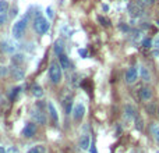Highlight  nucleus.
<instances>
[{
	"instance_id": "26",
	"label": "nucleus",
	"mask_w": 159,
	"mask_h": 153,
	"mask_svg": "<svg viewBox=\"0 0 159 153\" xmlns=\"http://www.w3.org/2000/svg\"><path fill=\"white\" fill-rule=\"evenodd\" d=\"M98 20L101 21V23H102V25H105V26H108V25H110V21H108L106 20V18H103V17H98Z\"/></svg>"
},
{
	"instance_id": "10",
	"label": "nucleus",
	"mask_w": 159,
	"mask_h": 153,
	"mask_svg": "<svg viewBox=\"0 0 159 153\" xmlns=\"http://www.w3.org/2000/svg\"><path fill=\"white\" fill-rule=\"evenodd\" d=\"M138 78V71H137L136 67H131V68L127 70L126 72V82L127 84H134Z\"/></svg>"
},
{
	"instance_id": "15",
	"label": "nucleus",
	"mask_w": 159,
	"mask_h": 153,
	"mask_svg": "<svg viewBox=\"0 0 159 153\" xmlns=\"http://www.w3.org/2000/svg\"><path fill=\"white\" fill-rule=\"evenodd\" d=\"M124 111H126L127 120H134V118L137 117V111H136V109H134V106H131V104H126Z\"/></svg>"
},
{
	"instance_id": "30",
	"label": "nucleus",
	"mask_w": 159,
	"mask_h": 153,
	"mask_svg": "<svg viewBox=\"0 0 159 153\" xmlns=\"http://www.w3.org/2000/svg\"><path fill=\"white\" fill-rule=\"evenodd\" d=\"M7 72H9V68L3 67V65H0V75H6Z\"/></svg>"
},
{
	"instance_id": "18",
	"label": "nucleus",
	"mask_w": 159,
	"mask_h": 153,
	"mask_svg": "<svg viewBox=\"0 0 159 153\" xmlns=\"http://www.w3.org/2000/svg\"><path fill=\"white\" fill-rule=\"evenodd\" d=\"M24 54H18V53H17V54H13V57H11V63H13V65H20V64H23L24 63Z\"/></svg>"
},
{
	"instance_id": "17",
	"label": "nucleus",
	"mask_w": 159,
	"mask_h": 153,
	"mask_svg": "<svg viewBox=\"0 0 159 153\" xmlns=\"http://www.w3.org/2000/svg\"><path fill=\"white\" fill-rule=\"evenodd\" d=\"M59 59H60V65H62V68H64V70L70 68V59L64 54V53L59 56Z\"/></svg>"
},
{
	"instance_id": "24",
	"label": "nucleus",
	"mask_w": 159,
	"mask_h": 153,
	"mask_svg": "<svg viewBox=\"0 0 159 153\" xmlns=\"http://www.w3.org/2000/svg\"><path fill=\"white\" fill-rule=\"evenodd\" d=\"M151 130H152V135L156 139V142H159V125H152Z\"/></svg>"
},
{
	"instance_id": "19",
	"label": "nucleus",
	"mask_w": 159,
	"mask_h": 153,
	"mask_svg": "<svg viewBox=\"0 0 159 153\" xmlns=\"http://www.w3.org/2000/svg\"><path fill=\"white\" fill-rule=\"evenodd\" d=\"M26 153H46V148L43 146V145H35Z\"/></svg>"
},
{
	"instance_id": "3",
	"label": "nucleus",
	"mask_w": 159,
	"mask_h": 153,
	"mask_svg": "<svg viewBox=\"0 0 159 153\" xmlns=\"http://www.w3.org/2000/svg\"><path fill=\"white\" fill-rule=\"evenodd\" d=\"M49 78L55 85L60 84V81H62V65H59L57 63H52V64H50Z\"/></svg>"
},
{
	"instance_id": "5",
	"label": "nucleus",
	"mask_w": 159,
	"mask_h": 153,
	"mask_svg": "<svg viewBox=\"0 0 159 153\" xmlns=\"http://www.w3.org/2000/svg\"><path fill=\"white\" fill-rule=\"evenodd\" d=\"M31 117H32V120L38 124H42V125L46 124V117H45L42 109H37V107L31 109Z\"/></svg>"
},
{
	"instance_id": "7",
	"label": "nucleus",
	"mask_w": 159,
	"mask_h": 153,
	"mask_svg": "<svg viewBox=\"0 0 159 153\" xmlns=\"http://www.w3.org/2000/svg\"><path fill=\"white\" fill-rule=\"evenodd\" d=\"M85 114V106L83 103H77L73 107V118L76 121H81Z\"/></svg>"
},
{
	"instance_id": "35",
	"label": "nucleus",
	"mask_w": 159,
	"mask_h": 153,
	"mask_svg": "<svg viewBox=\"0 0 159 153\" xmlns=\"http://www.w3.org/2000/svg\"><path fill=\"white\" fill-rule=\"evenodd\" d=\"M158 114H159V107H158Z\"/></svg>"
},
{
	"instance_id": "13",
	"label": "nucleus",
	"mask_w": 159,
	"mask_h": 153,
	"mask_svg": "<svg viewBox=\"0 0 159 153\" xmlns=\"http://www.w3.org/2000/svg\"><path fill=\"white\" fill-rule=\"evenodd\" d=\"M53 52H55L56 56L63 54V52H64V40L63 39H57L56 42H55V45H53Z\"/></svg>"
},
{
	"instance_id": "8",
	"label": "nucleus",
	"mask_w": 159,
	"mask_h": 153,
	"mask_svg": "<svg viewBox=\"0 0 159 153\" xmlns=\"http://www.w3.org/2000/svg\"><path fill=\"white\" fill-rule=\"evenodd\" d=\"M10 75L13 77V79L20 81V79H23L24 77H25V71L21 68L20 65H13L10 68Z\"/></svg>"
},
{
	"instance_id": "2",
	"label": "nucleus",
	"mask_w": 159,
	"mask_h": 153,
	"mask_svg": "<svg viewBox=\"0 0 159 153\" xmlns=\"http://www.w3.org/2000/svg\"><path fill=\"white\" fill-rule=\"evenodd\" d=\"M34 30L38 35H43L49 31V21L42 16H37V18L34 20Z\"/></svg>"
},
{
	"instance_id": "12",
	"label": "nucleus",
	"mask_w": 159,
	"mask_h": 153,
	"mask_svg": "<svg viewBox=\"0 0 159 153\" xmlns=\"http://www.w3.org/2000/svg\"><path fill=\"white\" fill-rule=\"evenodd\" d=\"M80 148L83 150H87L91 148V137L88 134H84L83 137H81V139H80Z\"/></svg>"
},
{
	"instance_id": "1",
	"label": "nucleus",
	"mask_w": 159,
	"mask_h": 153,
	"mask_svg": "<svg viewBox=\"0 0 159 153\" xmlns=\"http://www.w3.org/2000/svg\"><path fill=\"white\" fill-rule=\"evenodd\" d=\"M28 20H30V17L26 14V16L21 17L20 20H17L16 24L13 25V36L16 39L23 38L24 32H25V30H26V25H28Z\"/></svg>"
},
{
	"instance_id": "21",
	"label": "nucleus",
	"mask_w": 159,
	"mask_h": 153,
	"mask_svg": "<svg viewBox=\"0 0 159 153\" xmlns=\"http://www.w3.org/2000/svg\"><path fill=\"white\" fill-rule=\"evenodd\" d=\"M32 95L35 98H42L43 96V89L41 88L39 85H34L32 86Z\"/></svg>"
},
{
	"instance_id": "36",
	"label": "nucleus",
	"mask_w": 159,
	"mask_h": 153,
	"mask_svg": "<svg viewBox=\"0 0 159 153\" xmlns=\"http://www.w3.org/2000/svg\"><path fill=\"white\" fill-rule=\"evenodd\" d=\"M156 24H158V25H159V21H158V23H156Z\"/></svg>"
},
{
	"instance_id": "6",
	"label": "nucleus",
	"mask_w": 159,
	"mask_h": 153,
	"mask_svg": "<svg viewBox=\"0 0 159 153\" xmlns=\"http://www.w3.org/2000/svg\"><path fill=\"white\" fill-rule=\"evenodd\" d=\"M144 13V6L141 3H131L129 4V14L131 17H140Z\"/></svg>"
},
{
	"instance_id": "27",
	"label": "nucleus",
	"mask_w": 159,
	"mask_h": 153,
	"mask_svg": "<svg viewBox=\"0 0 159 153\" xmlns=\"http://www.w3.org/2000/svg\"><path fill=\"white\" fill-rule=\"evenodd\" d=\"M7 153H20V150L17 149L16 146H10L9 149H7Z\"/></svg>"
},
{
	"instance_id": "23",
	"label": "nucleus",
	"mask_w": 159,
	"mask_h": 153,
	"mask_svg": "<svg viewBox=\"0 0 159 153\" xmlns=\"http://www.w3.org/2000/svg\"><path fill=\"white\" fill-rule=\"evenodd\" d=\"M134 121H136V128L138 131H143V128H144V121H143V118L140 117L138 114H137V117L134 118Z\"/></svg>"
},
{
	"instance_id": "9",
	"label": "nucleus",
	"mask_w": 159,
	"mask_h": 153,
	"mask_svg": "<svg viewBox=\"0 0 159 153\" xmlns=\"http://www.w3.org/2000/svg\"><path fill=\"white\" fill-rule=\"evenodd\" d=\"M37 134V124H34V123H28L24 127L23 130V135L25 138H32L34 135Z\"/></svg>"
},
{
	"instance_id": "11",
	"label": "nucleus",
	"mask_w": 159,
	"mask_h": 153,
	"mask_svg": "<svg viewBox=\"0 0 159 153\" xmlns=\"http://www.w3.org/2000/svg\"><path fill=\"white\" fill-rule=\"evenodd\" d=\"M140 99L144 102H148L152 99V91L149 88H147V86H144V88L140 89Z\"/></svg>"
},
{
	"instance_id": "16",
	"label": "nucleus",
	"mask_w": 159,
	"mask_h": 153,
	"mask_svg": "<svg viewBox=\"0 0 159 153\" xmlns=\"http://www.w3.org/2000/svg\"><path fill=\"white\" fill-rule=\"evenodd\" d=\"M3 50L6 53H10V54H14V52H16V45H14L13 42H4L3 43Z\"/></svg>"
},
{
	"instance_id": "20",
	"label": "nucleus",
	"mask_w": 159,
	"mask_h": 153,
	"mask_svg": "<svg viewBox=\"0 0 159 153\" xmlns=\"http://www.w3.org/2000/svg\"><path fill=\"white\" fill-rule=\"evenodd\" d=\"M140 74H141V78H143L145 82L151 81V74H149L148 68H145V67H141V68H140Z\"/></svg>"
},
{
	"instance_id": "33",
	"label": "nucleus",
	"mask_w": 159,
	"mask_h": 153,
	"mask_svg": "<svg viewBox=\"0 0 159 153\" xmlns=\"http://www.w3.org/2000/svg\"><path fill=\"white\" fill-rule=\"evenodd\" d=\"M0 153H7V150L4 148H0Z\"/></svg>"
},
{
	"instance_id": "14",
	"label": "nucleus",
	"mask_w": 159,
	"mask_h": 153,
	"mask_svg": "<svg viewBox=\"0 0 159 153\" xmlns=\"http://www.w3.org/2000/svg\"><path fill=\"white\" fill-rule=\"evenodd\" d=\"M48 110H49V113H50V117H52L53 123L55 124L59 123V114H57V110H56V107H55V104H53L52 102L48 103Z\"/></svg>"
},
{
	"instance_id": "4",
	"label": "nucleus",
	"mask_w": 159,
	"mask_h": 153,
	"mask_svg": "<svg viewBox=\"0 0 159 153\" xmlns=\"http://www.w3.org/2000/svg\"><path fill=\"white\" fill-rule=\"evenodd\" d=\"M62 104H63V109L64 111H66L67 114L70 113H73V96H71V93L67 91H64L63 93H62Z\"/></svg>"
},
{
	"instance_id": "22",
	"label": "nucleus",
	"mask_w": 159,
	"mask_h": 153,
	"mask_svg": "<svg viewBox=\"0 0 159 153\" xmlns=\"http://www.w3.org/2000/svg\"><path fill=\"white\" fill-rule=\"evenodd\" d=\"M7 11H9V2L0 0V14H6Z\"/></svg>"
},
{
	"instance_id": "29",
	"label": "nucleus",
	"mask_w": 159,
	"mask_h": 153,
	"mask_svg": "<svg viewBox=\"0 0 159 153\" xmlns=\"http://www.w3.org/2000/svg\"><path fill=\"white\" fill-rule=\"evenodd\" d=\"M46 11H48V17H49V18H53V16H55V11L52 10V7H48Z\"/></svg>"
},
{
	"instance_id": "31",
	"label": "nucleus",
	"mask_w": 159,
	"mask_h": 153,
	"mask_svg": "<svg viewBox=\"0 0 159 153\" xmlns=\"http://www.w3.org/2000/svg\"><path fill=\"white\" fill-rule=\"evenodd\" d=\"M6 21V14H0V24H3Z\"/></svg>"
},
{
	"instance_id": "32",
	"label": "nucleus",
	"mask_w": 159,
	"mask_h": 153,
	"mask_svg": "<svg viewBox=\"0 0 159 153\" xmlns=\"http://www.w3.org/2000/svg\"><path fill=\"white\" fill-rule=\"evenodd\" d=\"M80 54L83 56V57H85V56H87V52H85V50H80Z\"/></svg>"
},
{
	"instance_id": "34",
	"label": "nucleus",
	"mask_w": 159,
	"mask_h": 153,
	"mask_svg": "<svg viewBox=\"0 0 159 153\" xmlns=\"http://www.w3.org/2000/svg\"><path fill=\"white\" fill-rule=\"evenodd\" d=\"M145 2H147L148 4H152V3H154V0H145Z\"/></svg>"
},
{
	"instance_id": "25",
	"label": "nucleus",
	"mask_w": 159,
	"mask_h": 153,
	"mask_svg": "<svg viewBox=\"0 0 159 153\" xmlns=\"http://www.w3.org/2000/svg\"><path fill=\"white\" fill-rule=\"evenodd\" d=\"M20 91H21V88H18V86H17V88H14L13 91H11V93L9 95V98H10V99H14V98H16V95Z\"/></svg>"
},
{
	"instance_id": "28",
	"label": "nucleus",
	"mask_w": 159,
	"mask_h": 153,
	"mask_svg": "<svg viewBox=\"0 0 159 153\" xmlns=\"http://www.w3.org/2000/svg\"><path fill=\"white\" fill-rule=\"evenodd\" d=\"M151 45H152L151 39H144V42H143V46H144V47H151Z\"/></svg>"
}]
</instances>
